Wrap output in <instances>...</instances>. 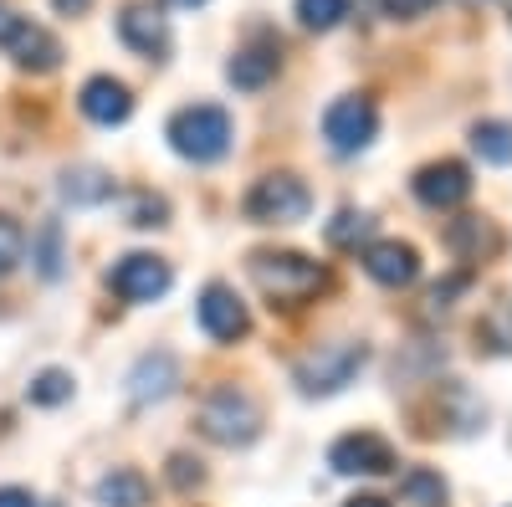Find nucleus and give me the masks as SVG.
I'll use <instances>...</instances> for the list:
<instances>
[{"mask_svg": "<svg viewBox=\"0 0 512 507\" xmlns=\"http://www.w3.org/2000/svg\"><path fill=\"white\" fill-rule=\"evenodd\" d=\"M308 205H313V195H308V185L297 175H267V180L251 185L246 216L262 221V226H292V221L308 216Z\"/></svg>", "mask_w": 512, "mask_h": 507, "instance_id": "obj_4", "label": "nucleus"}, {"mask_svg": "<svg viewBox=\"0 0 512 507\" xmlns=\"http://www.w3.org/2000/svg\"><path fill=\"white\" fill-rule=\"evenodd\" d=\"M98 507H149V477L134 467H113L98 482Z\"/></svg>", "mask_w": 512, "mask_h": 507, "instance_id": "obj_16", "label": "nucleus"}, {"mask_svg": "<svg viewBox=\"0 0 512 507\" xmlns=\"http://www.w3.org/2000/svg\"><path fill=\"white\" fill-rule=\"evenodd\" d=\"M128 221H134V226H164V200L139 195V200H134V210H128Z\"/></svg>", "mask_w": 512, "mask_h": 507, "instance_id": "obj_26", "label": "nucleus"}, {"mask_svg": "<svg viewBox=\"0 0 512 507\" xmlns=\"http://www.w3.org/2000/svg\"><path fill=\"white\" fill-rule=\"evenodd\" d=\"M169 144H175L180 159H195V164H210L231 149V113L216 108V103H195V108H180L169 118Z\"/></svg>", "mask_w": 512, "mask_h": 507, "instance_id": "obj_3", "label": "nucleus"}, {"mask_svg": "<svg viewBox=\"0 0 512 507\" xmlns=\"http://www.w3.org/2000/svg\"><path fill=\"white\" fill-rule=\"evenodd\" d=\"M297 16H303V26H313V31H333L349 16V0H297Z\"/></svg>", "mask_w": 512, "mask_h": 507, "instance_id": "obj_23", "label": "nucleus"}, {"mask_svg": "<svg viewBox=\"0 0 512 507\" xmlns=\"http://www.w3.org/2000/svg\"><path fill=\"white\" fill-rule=\"evenodd\" d=\"M364 272L379 282V287H410L420 277V251L405 246V241H374L364 251Z\"/></svg>", "mask_w": 512, "mask_h": 507, "instance_id": "obj_11", "label": "nucleus"}, {"mask_svg": "<svg viewBox=\"0 0 512 507\" xmlns=\"http://www.w3.org/2000/svg\"><path fill=\"white\" fill-rule=\"evenodd\" d=\"M21 26H26V21H21V16H16L11 6H6V0H0V47H11Z\"/></svg>", "mask_w": 512, "mask_h": 507, "instance_id": "obj_30", "label": "nucleus"}, {"mask_svg": "<svg viewBox=\"0 0 512 507\" xmlns=\"http://www.w3.org/2000/svg\"><path fill=\"white\" fill-rule=\"evenodd\" d=\"M446 246L456 251V257H466V262H482V257L497 251V231L482 216H461V221L446 226Z\"/></svg>", "mask_w": 512, "mask_h": 507, "instance_id": "obj_15", "label": "nucleus"}, {"mask_svg": "<svg viewBox=\"0 0 512 507\" xmlns=\"http://www.w3.org/2000/svg\"><path fill=\"white\" fill-rule=\"evenodd\" d=\"M118 36H123V47H134L144 57H159L169 47V26H164V16L154 6H128L118 16Z\"/></svg>", "mask_w": 512, "mask_h": 507, "instance_id": "obj_13", "label": "nucleus"}, {"mask_svg": "<svg viewBox=\"0 0 512 507\" xmlns=\"http://www.w3.org/2000/svg\"><path fill=\"white\" fill-rule=\"evenodd\" d=\"M57 226H47V231H41V272H47V277H57L62 272V262H57Z\"/></svg>", "mask_w": 512, "mask_h": 507, "instance_id": "obj_28", "label": "nucleus"}, {"mask_svg": "<svg viewBox=\"0 0 512 507\" xmlns=\"http://www.w3.org/2000/svg\"><path fill=\"white\" fill-rule=\"evenodd\" d=\"M472 149L482 154V164H512V123H502V118H487V123H477L472 129Z\"/></svg>", "mask_w": 512, "mask_h": 507, "instance_id": "obj_18", "label": "nucleus"}, {"mask_svg": "<svg viewBox=\"0 0 512 507\" xmlns=\"http://www.w3.org/2000/svg\"><path fill=\"white\" fill-rule=\"evenodd\" d=\"M415 195H420V205H431V210H451V205H461L466 195H472V175H466V164H456V159L425 164L415 175Z\"/></svg>", "mask_w": 512, "mask_h": 507, "instance_id": "obj_10", "label": "nucleus"}, {"mask_svg": "<svg viewBox=\"0 0 512 507\" xmlns=\"http://www.w3.org/2000/svg\"><path fill=\"white\" fill-rule=\"evenodd\" d=\"M400 497H410L415 507H441V502H446V482H441L436 472H410V477L400 482Z\"/></svg>", "mask_w": 512, "mask_h": 507, "instance_id": "obj_24", "label": "nucleus"}, {"mask_svg": "<svg viewBox=\"0 0 512 507\" xmlns=\"http://www.w3.org/2000/svg\"><path fill=\"white\" fill-rule=\"evenodd\" d=\"M436 0H384V16H395V21H415V16H425Z\"/></svg>", "mask_w": 512, "mask_h": 507, "instance_id": "obj_27", "label": "nucleus"}, {"mask_svg": "<svg viewBox=\"0 0 512 507\" xmlns=\"http://www.w3.org/2000/svg\"><path fill=\"white\" fill-rule=\"evenodd\" d=\"M175 6H205V0H175Z\"/></svg>", "mask_w": 512, "mask_h": 507, "instance_id": "obj_34", "label": "nucleus"}, {"mask_svg": "<svg viewBox=\"0 0 512 507\" xmlns=\"http://www.w3.org/2000/svg\"><path fill=\"white\" fill-rule=\"evenodd\" d=\"M277 72V52H236L226 77L236 82V88H262V82Z\"/></svg>", "mask_w": 512, "mask_h": 507, "instance_id": "obj_20", "label": "nucleus"}, {"mask_svg": "<svg viewBox=\"0 0 512 507\" xmlns=\"http://www.w3.org/2000/svg\"><path fill=\"white\" fill-rule=\"evenodd\" d=\"M364 359H369L364 344H328L297 364V385H303V395H338L344 385H354Z\"/></svg>", "mask_w": 512, "mask_h": 507, "instance_id": "obj_5", "label": "nucleus"}, {"mask_svg": "<svg viewBox=\"0 0 512 507\" xmlns=\"http://www.w3.org/2000/svg\"><path fill=\"white\" fill-rule=\"evenodd\" d=\"M169 262L149 257V251H128V257H118V267L108 272V287L118 292L123 303H154L169 292Z\"/></svg>", "mask_w": 512, "mask_h": 507, "instance_id": "obj_8", "label": "nucleus"}, {"mask_svg": "<svg viewBox=\"0 0 512 507\" xmlns=\"http://www.w3.org/2000/svg\"><path fill=\"white\" fill-rule=\"evenodd\" d=\"M175 379H180L175 354H144V359L134 364V374H128V395H134L139 405L164 400L169 390H175Z\"/></svg>", "mask_w": 512, "mask_h": 507, "instance_id": "obj_14", "label": "nucleus"}, {"mask_svg": "<svg viewBox=\"0 0 512 507\" xmlns=\"http://www.w3.org/2000/svg\"><path fill=\"white\" fill-rule=\"evenodd\" d=\"M52 6H57L62 16H82V11H88V6H93V0H52Z\"/></svg>", "mask_w": 512, "mask_h": 507, "instance_id": "obj_32", "label": "nucleus"}, {"mask_svg": "<svg viewBox=\"0 0 512 507\" xmlns=\"http://www.w3.org/2000/svg\"><path fill=\"white\" fill-rule=\"evenodd\" d=\"M21 257H26V231H21V221L0 216V277H6Z\"/></svg>", "mask_w": 512, "mask_h": 507, "instance_id": "obj_25", "label": "nucleus"}, {"mask_svg": "<svg viewBox=\"0 0 512 507\" xmlns=\"http://www.w3.org/2000/svg\"><path fill=\"white\" fill-rule=\"evenodd\" d=\"M77 103H82V113H88L93 123H103V129H113V123H123L128 113H134V98H128V88L118 77H88Z\"/></svg>", "mask_w": 512, "mask_h": 507, "instance_id": "obj_12", "label": "nucleus"}, {"mask_svg": "<svg viewBox=\"0 0 512 507\" xmlns=\"http://www.w3.org/2000/svg\"><path fill=\"white\" fill-rule=\"evenodd\" d=\"M344 507H390L384 497H354V502H344Z\"/></svg>", "mask_w": 512, "mask_h": 507, "instance_id": "obj_33", "label": "nucleus"}, {"mask_svg": "<svg viewBox=\"0 0 512 507\" xmlns=\"http://www.w3.org/2000/svg\"><path fill=\"white\" fill-rule=\"evenodd\" d=\"M169 477H175V487H200V467H195V461L190 456H175V461H169Z\"/></svg>", "mask_w": 512, "mask_h": 507, "instance_id": "obj_29", "label": "nucleus"}, {"mask_svg": "<svg viewBox=\"0 0 512 507\" xmlns=\"http://www.w3.org/2000/svg\"><path fill=\"white\" fill-rule=\"evenodd\" d=\"M328 467L344 472V477H384V472H395V446L374 431L338 436L328 446Z\"/></svg>", "mask_w": 512, "mask_h": 507, "instance_id": "obj_7", "label": "nucleus"}, {"mask_svg": "<svg viewBox=\"0 0 512 507\" xmlns=\"http://www.w3.org/2000/svg\"><path fill=\"white\" fill-rule=\"evenodd\" d=\"M200 431L216 446H251L262 436V405L236 385H216L200 405Z\"/></svg>", "mask_w": 512, "mask_h": 507, "instance_id": "obj_2", "label": "nucleus"}, {"mask_svg": "<svg viewBox=\"0 0 512 507\" xmlns=\"http://www.w3.org/2000/svg\"><path fill=\"white\" fill-rule=\"evenodd\" d=\"M11 52H16L21 67H36V72H52L57 57H62V47H57V41L41 31V26H21L16 41H11Z\"/></svg>", "mask_w": 512, "mask_h": 507, "instance_id": "obj_17", "label": "nucleus"}, {"mask_svg": "<svg viewBox=\"0 0 512 507\" xmlns=\"http://www.w3.org/2000/svg\"><path fill=\"white\" fill-rule=\"evenodd\" d=\"M369 236H374V221L359 216V210H338V216L328 221V241H333V246H359V241H369Z\"/></svg>", "mask_w": 512, "mask_h": 507, "instance_id": "obj_22", "label": "nucleus"}, {"mask_svg": "<svg viewBox=\"0 0 512 507\" xmlns=\"http://www.w3.org/2000/svg\"><path fill=\"white\" fill-rule=\"evenodd\" d=\"M62 195L72 205H98V200L113 195V180L103 175V169H72V175L62 180Z\"/></svg>", "mask_w": 512, "mask_h": 507, "instance_id": "obj_19", "label": "nucleus"}, {"mask_svg": "<svg viewBox=\"0 0 512 507\" xmlns=\"http://www.w3.org/2000/svg\"><path fill=\"white\" fill-rule=\"evenodd\" d=\"M374 134H379V113H374V103H369L364 93H349V98L328 103V113H323V139H328L338 154H359Z\"/></svg>", "mask_w": 512, "mask_h": 507, "instance_id": "obj_6", "label": "nucleus"}, {"mask_svg": "<svg viewBox=\"0 0 512 507\" xmlns=\"http://www.w3.org/2000/svg\"><path fill=\"white\" fill-rule=\"evenodd\" d=\"M26 400L31 405H67L72 400V374L67 369H41L36 379H31V385H26Z\"/></svg>", "mask_w": 512, "mask_h": 507, "instance_id": "obj_21", "label": "nucleus"}, {"mask_svg": "<svg viewBox=\"0 0 512 507\" xmlns=\"http://www.w3.org/2000/svg\"><path fill=\"white\" fill-rule=\"evenodd\" d=\"M195 318H200V328H205L210 338H216V344H236V338H246V328H251L246 303L236 298V292H231L226 282H210V287L200 292Z\"/></svg>", "mask_w": 512, "mask_h": 507, "instance_id": "obj_9", "label": "nucleus"}, {"mask_svg": "<svg viewBox=\"0 0 512 507\" xmlns=\"http://www.w3.org/2000/svg\"><path fill=\"white\" fill-rule=\"evenodd\" d=\"M0 507H36V497L26 487H0Z\"/></svg>", "mask_w": 512, "mask_h": 507, "instance_id": "obj_31", "label": "nucleus"}, {"mask_svg": "<svg viewBox=\"0 0 512 507\" xmlns=\"http://www.w3.org/2000/svg\"><path fill=\"white\" fill-rule=\"evenodd\" d=\"M251 277L282 308L308 303V298H318V292L328 287V272L318 262H308L303 251H256V257H251Z\"/></svg>", "mask_w": 512, "mask_h": 507, "instance_id": "obj_1", "label": "nucleus"}]
</instances>
